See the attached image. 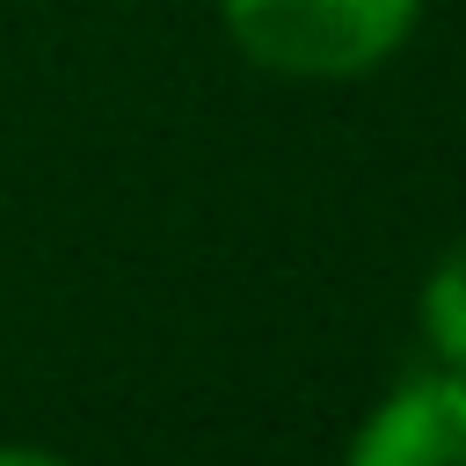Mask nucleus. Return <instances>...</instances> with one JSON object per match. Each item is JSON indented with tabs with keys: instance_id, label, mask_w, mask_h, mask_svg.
<instances>
[{
	"instance_id": "2",
	"label": "nucleus",
	"mask_w": 466,
	"mask_h": 466,
	"mask_svg": "<svg viewBox=\"0 0 466 466\" xmlns=\"http://www.w3.org/2000/svg\"><path fill=\"white\" fill-rule=\"evenodd\" d=\"M342 466H466V371L400 379L350 437Z\"/></svg>"
},
{
	"instance_id": "1",
	"label": "nucleus",
	"mask_w": 466,
	"mask_h": 466,
	"mask_svg": "<svg viewBox=\"0 0 466 466\" xmlns=\"http://www.w3.org/2000/svg\"><path fill=\"white\" fill-rule=\"evenodd\" d=\"M233 51L277 80H364L422 22V0H218Z\"/></svg>"
},
{
	"instance_id": "3",
	"label": "nucleus",
	"mask_w": 466,
	"mask_h": 466,
	"mask_svg": "<svg viewBox=\"0 0 466 466\" xmlns=\"http://www.w3.org/2000/svg\"><path fill=\"white\" fill-rule=\"evenodd\" d=\"M415 328L444 371H466V240H451L430 262V277L415 291Z\"/></svg>"
},
{
	"instance_id": "4",
	"label": "nucleus",
	"mask_w": 466,
	"mask_h": 466,
	"mask_svg": "<svg viewBox=\"0 0 466 466\" xmlns=\"http://www.w3.org/2000/svg\"><path fill=\"white\" fill-rule=\"evenodd\" d=\"M0 466H73V459H58L51 444H0Z\"/></svg>"
}]
</instances>
